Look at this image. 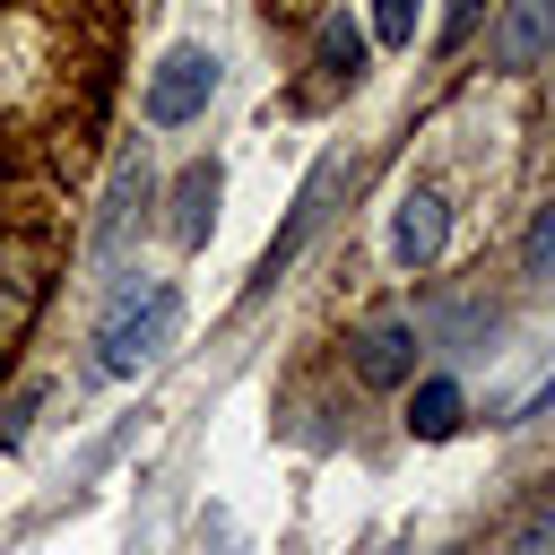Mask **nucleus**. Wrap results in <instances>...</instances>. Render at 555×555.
I'll list each match as a JSON object with an SVG mask.
<instances>
[{"mask_svg": "<svg viewBox=\"0 0 555 555\" xmlns=\"http://www.w3.org/2000/svg\"><path fill=\"white\" fill-rule=\"evenodd\" d=\"M208 95H217V52H208V43H182V52H165L156 78H147V121H156V130H182L191 113H208Z\"/></svg>", "mask_w": 555, "mask_h": 555, "instance_id": "3", "label": "nucleus"}, {"mask_svg": "<svg viewBox=\"0 0 555 555\" xmlns=\"http://www.w3.org/2000/svg\"><path fill=\"white\" fill-rule=\"evenodd\" d=\"M173 243H208V225H217V165H191L182 182H173Z\"/></svg>", "mask_w": 555, "mask_h": 555, "instance_id": "8", "label": "nucleus"}, {"mask_svg": "<svg viewBox=\"0 0 555 555\" xmlns=\"http://www.w3.org/2000/svg\"><path fill=\"white\" fill-rule=\"evenodd\" d=\"M52 278H61V225H43V217L0 225V347H17L35 330Z\"/></svg>", "mask_w": 555, "mask_h": 555, "instance_id": "2", "label": "nucleus"}, {"mask_svg": "<svg viewBox=\"0 0 555 555\" xmlns=\"http://www.w3.org/2000/svg\"><path fill=\"white\" fill-rule=\"evenodd\" d=\"M139 208H147V165L130 156V165H121V182H113V199H104V217H95V243H121Z\"/></svg>", "mask_w": 555, "mask_h": 555, "instance_id": "10", "label": "nucleus"}, {"mask_svg": "<svg viewBox=\"0 0 555 555\" xmlns=\"http://www.w3.org/2000/svg\"><path fill=\"white\" fill-rule=\"evenodd\" d=\"M477 9H486V0H451V9H442V43H460V35L477 26Z\"/></svg>", "mask_w": 555, "mask_h": 555, "instance_id": "15", "label": "nucleus"}, {"mask_svg": "<svg viewBox=\"0 0 555 555\" xmlns=\"http://www.w3.org/2000/svg\"><path fill=\"white\" fill-rule=\"evenodd\" d=\"M494 69H555V0H512L503 9Z\"/></svg>", "mask_w": 555, "mask_h": 555, "instance_id": "6", "label": "nucleus"}, {"mask_svg": "<svg viewBox=\"0 0 555 555\" xmlns=\"http://www.w3.org/2000/svg\"><path fill=\"white\" fill-rule=\"evenodd\" d=\"M460 382H416V399H408V434L416 442H442V434H460Z\"/></svg>", "mask_w": 555, "mask_h": 555, "instance_id": "9", "label": "nucleus"}, {"mask_svg": "<svg viewBox=\"0 0 555 555\" xmlns=\"http://www.w3.org/2000/svg\"><path fill=\"white\" fill-rule=\"evenodd\" d=\"M373 35L382 43H416V0H373Z\"/></svg>", "mask_w": 555, "mask_h": 555, "instance_id": "12", "label": "nucleus"}, {"mask_svg": "<svg viewBox=\"0 0 555 555\" xmlns=\"http://www.w3.org/2000/svg\"><path fill=\"white\" fill-rule=\"evenodd\" d=\"M347 347H356V382H364V390H399V382L416 373V321H399V312L364 321Z\"/></svg>", "mask_w": 555, "mask_h": 555, "instance_id": "5", "label": "nucleus"}, {"mask_svg": "<svg viewBox=\"0 0 555 555\" xmlns=\"http://www.w3.org/2000/svg\"><path fill=\"white\" fill-rule=\"evenodd\" d=\"M173 330H182V286L173 278H130L95 321V373H113V382L147 373L173 347Z\"/></svg>", "mask_w": 555, "mask_h": 555, "instance_id": "1", "label": "nucleus"}, {"mask_svg": "<svg viewBox=\"0 0 555 555\" xmlns=\"http://www.w3.org/2000/svg\"><path fill=\"white\" fill-rule=\"evenodd\" d=\"M520 260H529V269H546V260H555V199L529 217V243H520Z\"/></svg>", "mask_w": 555, "mask_h": 555, "instance_id": "13", "label": "nucleus"}, {"mask_svg": "<svg viewBox=\"0 0 555 555\" xmlns=\"http://www.w3.org/2000/svg\"><path fill=\"white\" fill-rule=\"evenodd\" d=\"M442 234H451V208H442L434 191H408L399 217H390V260H399V269H434V260H442Z\"/></svg>", "mask_w": 555, "mask_h": 555, "instance_id": "7", "label": "nucleus"}, {"mask_svg": "<svg viewBox=\"0 0 555 555\" xmlns=\"http://www.w3.org/2000/svg\"><path fill=\"white\" fill-rule=\"evenodd\" d=\"M512 555H555V520L538 512V520H520V538H512Z\"/></svg>", "mask_w": 555, "mask_h": 555, "instance_id": "14", "label": "nucleus"}, {"mask_svg": "<svg viewBox=\"0 0 555 555\" xmlns=\"http://www.w3.org/2000/svg\"><path fill=\"white\" fill-rule=\"evenodd\" d=\"M330 191H338V156H321V165H312V182L295 191V217H286V234L260 251V269H251V295H269V286H278V269H286V260H295V251L321 234V217H330Z\"/></svg>", "mask_w": 555, "mask_h": 555, "instance_id": "4", "label": "nucleus"}, {"mask_svg": "<svg viewBox=\"0 0 555 555\" xmlns=\"http://www.w3.org/2000/svg\"><path fill=\"white\" fill-rule=\"evenodd\" d=\"M312 52H321V69H330V78H356V69H364V26H356V17H321Z\"/></svg>", "mask_w": 555, "mask_h": 555, "instance_id": "11", "label": "nucleus"}]
</instances>
